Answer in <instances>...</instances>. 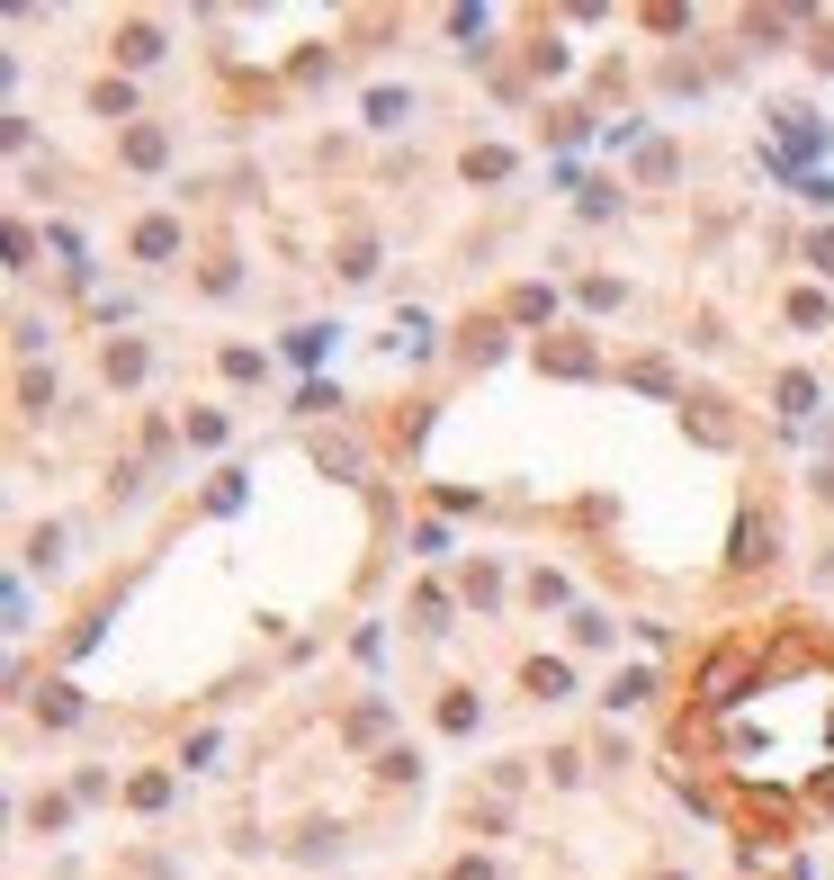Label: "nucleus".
<instances>
[{"label":"nucleus","mask_w":834,"mask_h":880,"mask_svg":"<svg viewBox=\"0 0 834 880\" xmlns=\"http://www.w3.org/2000/svg\"><path fill=\"white\" fill-rule=\"evenodd\" d=\"M682 755H701L753 818L790 827L834 791V656L808 638L718 656L682 719Z\"/></svg>","instance_id":"f257e3e1"}]
</instances>
